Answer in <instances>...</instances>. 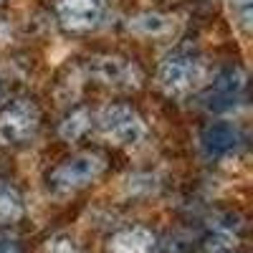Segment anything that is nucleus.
Listing matches in <instances>:
<instances>
[{
  "label": "nucleus",
  "instance_id": "5",
  "mask_svg": "<svg viewBox=\"0 0 253 253\" xmlns=\"http://www.w3.org/2000/svg\"><path fill=\"white\" fill-rule=\"evenodd\" d=\"M41 126V109L33 99H15L0 112V144H23Z\"/></svg>",
  "mask_w": 253,
  "mask_h": 253
},
{
  "label": "nucleus",
  "instance_id": "9",
  "mask_svg": "<svg viewBox=\"0 0 253 253\" xmlns=\"http://www.w3.org/2000/svg\"><path fill=\"white\" fill-rule=\"evenodd\" d=\"M236 144L238 129L230 122H210L200 134V147L208 157H225L236 150Z\"/></svg>",
  "mask_w": 253,
  "mask_h": 253
},
{
  "label": "nucleus",
  "instance_id": "12",
  "mask_svg": "<svg viewBox=\"0 0 253 253\" xmlns=\"http://www.w3.org/2000/svg\"><path fill=\"white\" fill-rule=\"evenodd\" d=\"M129 31L137 36H165L172 31V18L162 13H142L129 20Z\"/></svg>",
  "mask_w": 253,
  "mask_h": 253
},
{
  "label": "nucleus",
  "instance_id": "16",
  "mask_svg": "<svg viewBox=\"0 0 253 253\" xmlns=\"http://www.w3.org/2000/svg\"><path fill=\"white\" fill-rule=\"evenodd\" d=\"M0 253H20L18 241L8 233H0Z\"/></svg>",
  "mask_w": 253,
  "mask_h": 253
},
{
  "label": "nucleus",
  "instance_id": "6",
  "mask_svg": "<svg viewBox=\"0 0 253 253\" xmlns=\"http://www.w3.org/2000/svg\"><path fill=\"white\" fill-rule=\"evenodd\" d=\"M53 8L63 31L89 33L101 23L107 13V0H53Z\"/></svg>",
  "mask_w": 253,
  "mask_h": 253
},
{
  "label": "nucleus",
  "instance_id": "2",
  "mask_svg": "<svg viewBox=\"0 0 253 253\" xmlns=\"http://www.w3.org/2000/svg\"><path fill=\"white\" fill-rule=\"evenodd\" d=\"M203 79H205L203 61L190 51H177L167 56L157 69V84L167 96H185L195 91L203 84Z\"/></svg>",
  "mask_w": 253,
  "mask_h": 253
},
{
  "label": "nucleus",
  "instance_id": "13",
  "mask_svg": "<svg viewBox=\"0 0 253 253\" xmlns=\"http://www.w3.org/2000/svg\"><path fill=\"white\" fill-rule=\"evenodd\" d=\"M26 213V205L20 193L8 185V182H0V223H18Z\"/></svg>",
  "mask_w": 253,
  "mask_h": 253
},
{
  "label": "nucleus",
  "instance_id": "11",
  "mask_svg": "<svg viewBox=\"0 0 253 253\" xmlns=\"http://www.w3.org/2000/svg\"><path fill=\"white\" fill-rule=\"evenodd\" d=\"M91 124H94V114H91L86 107H76V109H71L66 117L61 119V124H58V137H61L63 142H79L81 137L89 134Z\"/></svg>",
  "mask_w": 253,
  "mask_h": 253
},
{
  "label": "nucleus",
  "instance_id": "1",
  "mask_svg": "<svg viewBox=\"0 0 253 253\" xmlns=\"http://www.w3.org/2000/svg\"><path fill=\"white\" fill-rule=\"evenodd\" d=\"M104 170H107V157L94 150H86L58 162L48 172V187L56 195H69L96 182L104 175Z\"/></svg>",
  "mask_w": 253,
  "mask_h": 253
},
{
  "label": "nucleus",
  "instance_id": "14",
  "mask_svg": "<svg viewBox=\"0 0 253 253\" xmlns=\"http://www.w3.org/2000/svg\"><path fill=\"white\" fill-rule=\"evenodd\" d=\"M46 253H81V248L69 233H58V236H53L48 241Z\"/></svg>",
  "mask_w": 253,
  "mask_h": 253
},
{
  "label": "nucleus",
  "instance_id": "15",
  "mask_svg": "<svg viewBox=\"0 0 253 253\" xmlns=\"http://www.w3.org/2000/svg\"><path fill=\"white\" fill-rule=\"evenodd\" d=\"M230 5H233V10L238 13L241 26L246 31H251V5H253V0H230Z\"/></svg>",
  "mask_w": 253,
  "mask_h": 253
},
{
  "label": "nucleus",
  "instance_id": "7",
  "mask_svg": "<svg viewBox=\"0 0 253 253\" xmlns=\"http://www.w3.org/2000/svg\"><path fill=\"white\" fill-rule=\"evenodd\" d=\"M243 91H246V71L241 66H228L215 76L213 89L208 94V107H215V109L233 107L243 96Z\"/></svg>",
  "mask_w": 253,
  "mask_h": 253
},
{
  "label": "nucleus",
  "instance_id": "10",
  "mask_svg": "<svg viewBox=\"0 0 253 253\" xmlns=\"http://www.w3.org/2000/svg\"><path fill=\"white\" fill-rule=\"evenodd\" d=\"M155 246H157V238L150 228L132 225L112 236L109 253H155Z\"/></svg>",
  "mask_w": 253,
  "mask_h": 253
},
{
  "label": "nucleus",
  "instance_id": "8",
  "mask_svg": "<svg viewBox=\"0 0 253 253\" xmlns=\"http://www.w3.org/2000/svg\"><path fill=\"white\" fill-rule=\"evenodd\" d=\"M241 215L236 213H220L208 223V233H205V248L210 253H228L238 243L241 236Z\"/></svg>",
  "mask_w": 253,
  "mask_h": 253
},
{
  "label": "nucleus",
  "instance_id": "4",
  "mask_svg": "<svg viewBox=\"0 0 253 253\" xmlns=\"http://www.w3.org/2000/svg\"><path fill=\"white\" fill-rule=\"evenodd\" d=\"M86 71L96 84H101L107 89H114V91L139 89L144 81V74L134 61L124 58V56H112V53L91 56L86 61Z\"/></svg>",
  "mask_w": 253,
  "mask_h": 253
},
{
  "label": "nucleus",
  "instance_id": "17",
  "mask_svg": "<svg viewBox=\"0 0 253 253\" xmlns=\"http://www.w3.org/2000/svg\"><path fill=\"white\" fill-rule=\"evenodd\" d=\"M0 5H3V0H0Z\"/></svg>",
  "mask_w": 253,
  "mask_h": 253
},
{
  "label": "nucleus",
  "instance_id": "3",
  "mask_svg": "<svg viewBox=\"0 0 253 253\" xmlns=\"http://www.w3.org/2000/svg\"><path fill=\"white\" fill-rule=\"evenodd\" d=\"M96 126L104 139H109L119 147H132L139 144L147 134L144 119L139 117L137 109L129 104H107L96 114Z\"/></svg>",
  "mask_w": 253,
  "mask_h": 253
}]
</instances>
